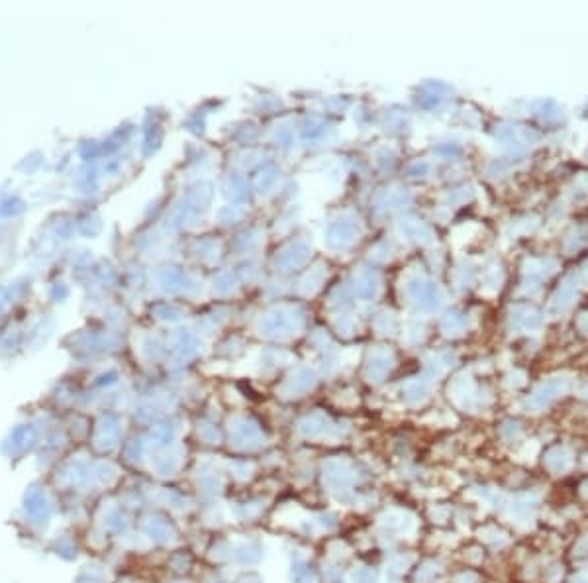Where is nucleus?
<instances>
[{"label": "nucleus", "mask_w": 588, "mask_h": 583, "mask_svg": "<svg viewBox=\"0 0 588 583\" xmlns=\"http://www.w3.org/2000/svg\"><path fill=\"white\" fill-rule=\"evenodd\" d=\"M569 461H571V459H569V454H567L565 450H561V448L551 450L547 459H545V463H547V468L551 472H561V470H565V468L569 465Z\"/></svg>", "instance_id": "1"}, {"label": "nucleus", "mask_w": 588, "mask_h": 583, "mask_svg": "<svg viewBox=\"0 0 588 583\" xmlns=\"http://www.w3.org/2000/svg\"><path fill=\"white\" fill-rule=\"evenodd\" d=\"M573 583H588V575H578Z\"/></svg>", "instance_id": "2"}]
</instances>
